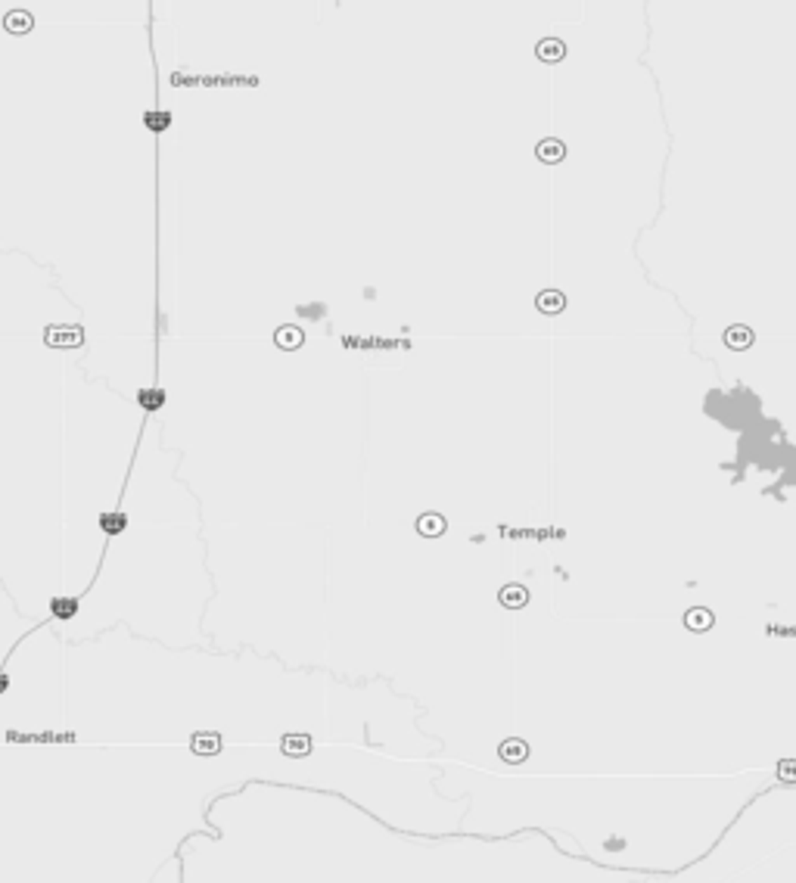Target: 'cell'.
<instances>
[{
    "label": "cell",
    "instance_id": "obj_1",
    "mask_svg": "<svg viewBox=\"0 0 796 883\" xmlns=\"http://www.w3.org/2000/svg\"><path fill=\"white\" fill-rule=\"evenodd\" d=\"M545 314H557V311H563V305H566V299H563V293H557V289H545V293L538 296V302H535Z\"/></svg>",
    "mask_w": 796,
    "mask_h": 883
},
{
    "label": "cell",
    "instance_id": "obj_2",
    "mask_svg": "<svg viewBox=\"0 0 796 883\" xmlns=\"http://www.w3.org/2000/svg\"><path fill=\"white\" fill-rule=\"evenodd\" d=\"M44 339H47V345H78L81 343V330L78 327L75 330L72 327L69 330H47Z\"/></svg>",
    "mask_w": 796,
    "mask_h": 883
},
{
    "label": "cell",
    "instance_id": "obj_3",
    "mask_svg": "<svg viewBox=\"0 0 796 883\" xmlns=\"http://www.w3.org/2000/svg\"><path fill=\"white\" fill-rule=\"evenodd\" d=\"M563 156H566V150H563V143L554 140V137H548V140L538 143V159H541V162H560Z\"/></svg>",
    "mask_w": 796,
    "mask_h": 883
},
{
    "label": "cell",
    "instance_id": "obj_4",
    "mask_svg": "<svg viewBox=\"0 0 796 883\" xmlns=\"http://www.w3.org/2000/svg\"><path fill=\"white\" fill-rule=\"evenodd\" d=\"M725 343L731 345V349H747V345L752 343V330L750 327H728V333H725Z\"/></svg>",
    "mask_w": 796,
    "mask_h": 883
},
{
    "label": "cell",
    "instance_id": "obj_5",
    "mask_svg": "<svg viewBox=\"0 0 796 883\" xmlns=\"http://www.w3.org/2000/svg\"><path fill=\"white\" fill-rule=\"evenodd\" d=\"M563 53H566V47H563L557 38H548V41H541V44H538V60H545V62L563 60Z\"/></svg>",
    "mask_w": 796,
    "mask_h": 883
},
{
    "label": "cell",
    "instance_id": "obj_6",
    "mask_svg": "<svg viewBox=\"0 0 796 883\" xmlns=\"http://www.w3.org/2000/svg\"><path fill=\"white\" fill-rule=\"evenodd\" d=\"M162 401H165L162 389H143V392H140V404H143V408H150V411L162 408Z\"/></svg>",
    "mask_w": 796,
    "mask_h": 883
},
{
    "label": "cell",
    "instance_id": "obj_7",
    "mask_svg": "<svg viewBox=\"0 0 796 883\" xmlns=\"http://www.w3.org/2000/svg\"><path fill=\"white\" fill-rule=\"evenodd\" d=\"M277 343H280V345H299V343H302V333L296 330V327H284V330L277 333Z\"/></svg>",
    "mask_w": 796,
    "mask_h": 883
},
{
    "label": "cell",
    "instance_id": "obj_8",
    "mask_svg": "<svg viewBox=\"0 0 796 883\" xmlns=\"http://www.w3.org/2000/svg\"><path fill=\"white\" fill-rule=\"evenodd\" d=\"M28 25H32V19L22 16V13H13V16L6 19V28H13V32H16V28H28Z\"/></svg>",
    "mask_w": 796,
    "mask_h": 883
},
{
    "label": "cell",
    "instance_id": "obj_9",
    "mask_svg": "<svg viewBox=\"0 0 796 883\" xmlns=\"http://www.w3.org/2000/svg\"><path fill=\"white\" fill-rule=\"evenodd\" d=\"M420 526H423V529H436L439 532V529H442V519H439V517H426Z\"/></svg>",
    "mask_w": 796,
    "mask_h": 883
},
{
    "label": "cell",
    "instance_id": "obj_10",
    "mask_svg": "<svg viewBox=\"0 0 796 883\" xmlns=\"http://www.w3.org/2000/svg\"><path fill=\"white\" fill-rule=\"evenodd\" d=\"M504 600H508V604H510V600H513V604H523L526 595H523V591H504Z\"/></svg>",
    "mask_w": 796,
    "mask_h": 883
},
{
    "label": "cell",
    "instance_id": "obj_11",
    "mask_svg": "<svg viewBox=\"0 0 796 883\" xmlns=\"http://www.w3.org/2000/svg\"><path fill=\"white\" fill-rule=\"evenodd\" d=\"M165 121H168V115H147V125H153V128H162Z\"/></svg>",
    "mask_w": 796,
    "mask_h": 883
}]
</instances>
